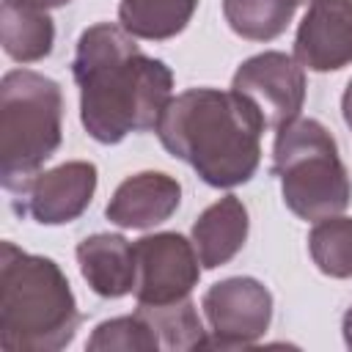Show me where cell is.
<instances>
[{"mask_svg": "<svg viewBox=\"0 0 352 352\" xmlns=\"http://www.w3.org/2000/svg\"><path fill=\"white\" fill-rule=\"evenodd\" d=\"M85 346L91 352H157L160 338L151 324L135 311L132 316H116L96 324Z\"/></svg>", "mask_w": 352, "mask_h": 352, "instance_id": "d6986e66", "label": "cell"}, {"mask_svg": "<svg viewBox=\"0 0 352 352\" xmlns=\"http://www.w3.org/2000/svg\"><path fill=\"white\" fill-rule=\"evenodd\" d=\"M341 113H344L346 126H352V80L346 82V91H344V96H341Z\"/></svg>", "mask_w": 352, "mask_h": 352, "instance_id": "ffe728a7", "label": "cell"}, {"mask_svg": "<svg viewBox=\"0 0 352 352\" xmlns=\"http://www.w3.org/2000/svg\"><path fill=\"white\" fill-rule=\"evenodd\" d=\"M138 280L135 300L138 305H168L190 297L192 286L201 278V258L192 239H184L176 231H160L140 236L135 242Z\"/></svg>", "mask_w": 352, "mask_h": 352, "instance_id": "52a82bcc", "label": "cell"}, {"mask_svg": "<svg viewBox=\"0 0 352 352\" xmlns=\"http://www.w3.org/2000/svg\"><path fill=\"white\" fill-rule=\"evenodd\" d=\"M195 8L198 0H121L118 25L135 38L165 41L190 25Z\"/></svg>", "mask_w": 352, "mask_h": 352, "instance_id": "9a60e30c", "label": "cell"}, {"mask_svg": "<svg viewBox=\"0 0 352 352\" xmlns=\"http://www.w3.org/2000/svg\"><path fill=\"white\" fill-rule=\"evenodd\" d=\"M248 209L236 195H226L206 206L192 223L190 239L204 270L228 264L248 239Z\"/></svg>", "mask_w": 352, "mask_h": 352, "instance_id": "4fadbf2b", "label": "cell"}, {"mask_svg": "<svg viewBox=\"0 0 352 352\" xmlns=\"http://www.w3.org/2000/svg\"><path fill=\"white\" fill-rule=\"evenodd\" d=\"M77 264L99 297H124L135 292L138 280V261L135 245L126 242L121 234H94L77 245Z\"/></svg>", "mask_w": 352, "mask_h": 352, "instance_id": "7c38bea8", "label": "cell"}, {"mask_svg": "<svg viewBox=\"0 0 352 352\" xmlns=\"http://www.w3.org/2000/svg\"><path fill=\"white\" fill-rule=\"evenodd\" d=\"M272 173L280 179L283 204L300 220L316 223L341 214L352 201V182L336 138L316 118H294L278 129Z\"/></svg>", "mask_w": 352, "mask_h": 352, "instance_id": "5b68a950", "label": "cell"}, {"mask_svg": "<svg viewBox=\"0 0 352 352\" xmlns=\"http://www.w3.org/2000/svg\"><path fill=\"white\" fill-rule=\"evenodd\" d=\"M16 3H28V6H38V8H60L72 0H16Z\"/></svg>", "mask_w": 352, "mask_h": 352, "instance_id": "7402d4cb", "label": "cell"}, {"mask_svg": "<svg viewBox=\"0 0 352 352\" xmlns=\"http://www.w3.org/2000/svg\"><path fill=\"white\" fill-rule=\"evenodd\" d=\"M341 330H344V344L352 349V305H349V308H346V314H344Z\"/></svg>", "mask_w": 352, "mask_h": 352, "instance_id": "44dd1931", "label": "cell"}, {"mask_svg": "<svg viewBox=\"0 0 352 352\" xmlns=\"http://www.w3.org/2000/svg\"><path fill=\"white\" fill-rule=\"evenodd\" d=\"M80 327L77 300L63 270L47 258L0 245V344L6 349L58 352Z\"/></svg>", "mask_w": 352, "mask_h": 352, "instance_id": "3957f363", "label": "cell"}, {"mask_svg": "<svg viewBox=\"0 0 352 352\" xmlns=\"http://www.w3.org/2000/svg\"><path fill=\"white\" fill-rule=\"evenodd\" d=\"M0 41L8 58L19 63H36L52 52L55 25L47 8L3 0L0 6Z\"/></svg>", "mask_w": 352, "mask_h": 352, "instance_id": "5bb4252c", "label": "cell"}, {"mask_svg": "<svg viewBox=\"0 0 352 352\" xmlns=\"http://www.w3.org/2000/svg\"><path fill=\"white\" fill-rule=\"evenodd\" d=\"M72 74L80 88V121L104 146L129 132H157L173 99V72L148 58L121 25L99 22L77 38Z\"/></svg>", "mask_w": 352, "mask_h": 352, "instance_id": "6da1fadb", "label": "cell"}, {"mask_svg": "<svg viewBox=\"0 0 352 352\" xmlns=\"http://www.w3.org/2000/svg\"><path fill=\"white\" fill-rule=\"evenodd\" d=\"M96 165L88 160H72L52 170L30 176L14 195L16 209L30 214L41 226H63L77 220L94 201Z\"/></svg>", "mask_w": 352, "mask_h": 352, "instance_id": "9c48e42d", "label": "cell"}, {"mask_svg": "<svg viewBox=\"0 0 352 352\" xmlns=\"http://www.w3.org/2000/svg\"><path fill=\"white\" fill-rule=\"evenodd\" d=\"M182 204V184L160 170H143L124 179L104 206L118 228H154L165 223Z\"/></svg>", "mask_w": 352, "mask_h": 352, "instance_id": "8fae6325", "label": "cell"}, {"mask_svg": "<svg viewBox=\"0 0 352 352\" xmlns=\"http://www.w3.org/2000/svg\"><path fill=\"white\" fill-rule=\"evenodd\" d=\"M138 314L157 333L160 349L187 352V349L209 346V336H206L209 330H204V322L190 297L168 305H138Z\"/></svg>", "mask_w": 352, "mask_h": 352, "instance_id": "2e32d148", "label": "cell"}, {"mask_svg": "<svg viewBox=\"0 0 352 352\" xmlns=\"http://www.w3.org/2000/svg\"><path fill=\"white\" fill-rule=\"evenodd\" d=\"M231 91L258 110L267 129H280L300 118L305 102V69L286 52H258L234 72Z\"/></svg>", "mask_w": 352, "mask_h": 352, "instance_id": "ba28073f", "label": "cell"}, {"mask_svg": "<svg viewBox=\"0 0 352 352\" xmlns=\"http://www.w3.org/2000/svg\"><path fill=\"white\" fill-rule=\"evenodd\" d=\"M63 138L60 85L38 72L14 69L0 82V176L16 192L58 151Z\"/></svg>", "mask_w": 352, "mask_h": 352, "instance_id": "277c9868", "label": "cell"}, {"mask_svg": "<svg viewBox=\"0 0 352 352\" xmlns=\"http://www.w3.org/2000/svg\"><path fill=\"white\" fill-rule=\"evenodd\" d=\"M308 253L319 272L330 278H352V217L333 214L316 220L308 234Z\"/></svg>", "mask_w": 352, "mask_h": 352, "instance_id": "ac0fdd59", "label": "cell"}, {"mask_svg": "<svg viewBox=\"0 0 352 352\" xmlns=\"http://www.w3.org/2000/svg\"><path fill=\"white\" fill-rule=\"evenodd\" d=\"M209 346L214 349H239L256 344L272 319V294L256 278H226L212 283L201 300Z\"/></svg>", "mask_w": 352, "mask_h": 352, "instance_id": "8992f818", "label": "cell"}, {"mask_svg": "<svg viewBox=\"0 0 352 352\" xmlns=\"http://www.w3.org/2000/svg\"><path fill=\"white\" fill-rule=\"evenodd\" d=\"M297 6V0H223V14L236 36L272 41L289 28Z\"/></svg>", "mask_w": 352, "mask_h": 352, "instance_id": "e0dca14e", "label": "cell"}, {"mask_svg": "<svg viewBox=\"0 0 352 352\" xmlns=\"http://www.w3.org/2000/svg\"><path fill=\"white\" fill-rule=\"evenodd\" d=\"M294 58L308 72L352 63V0H314L294 36Z\"/></svg>", "mask_w": 352, "mask_h": 352, "instance_id": "30bf717a", "label": "cell"}, {"mask_svg": "<svg viewBox=\"0 0 352 352\" xmlns=\"http://www.w3.org/2000/svg\"><path fill=\"white\" fill-rule=\"evenodd\" d=\"M297 3H308V6H311V3H314V0H297Z\"/></svg>", "mask_w": 352, "mask_h": 352, "instance_id": "603a6c76", "label": "cell"}, {"mask_svg": "<svg viewBox=\"0 0 352 352\" xmlns=\"http://www.w3.org/2000/svg\"><path fill=\"white\" fill-rule=\"evenodd\" d=\"M264 121L236 91L187 88L165 107L157 135L168 154L187 162L209 187H236L261 162Z\"/></svg>", "mask_w": 352, "mask_h": 352, "instance_id": "7a4b0ae2", "label": "cell"}]
</instances>
